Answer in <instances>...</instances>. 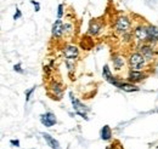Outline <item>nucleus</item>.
<instances>
[{
	"label": "nucleus",
	"instance_id": "nucleus-10",
	"mask_svg": "<svg viewBox=\"0 0 158 149\" xmlns=\"http://www.w3.org/2000/svg\"><path fill=\"white\" fill-rule=\"evenodd\" d=\"M111 63H112L113 70H114L116 73H119V72L124 70L125 67L128 66L127 59L124 58V56H122L120 54H113L112 57H111Z\"/></svg>",
	"mask_w": 158,
	"mask_h": 149
},
{
	"label": "nucleus",
	"instance_id": "nucleus-12",
	"mask_svg": "<svg viewBox=\"0 0 158 149\" xmlns=\"http://www.w3.org/2000/svg\"><path fill=\"white\" fill-rule=\"evenodd\" d=\"M64 37V32H63V21L57 18L51 26V38L54 40H61Z\"/></svg>",
	"mask_w": 158,
	"mask_h": 149
},
{
	"label": "nucleus",
	"instance_id": "nucleus-21",
	"mask_svg": "<svg viewBox=\"0 0 158 149\" xmlns=\"http://www.w3.org/2000/svg\"><path fill=\"white\" fill-rule=\"evenodd\" d=\"M34 91H35V86H33L32 89H29V90L26 91V102H28L31 99V97H32V95H33Z\"/></svg>",
	"mask_w": 158,
	"mask_h": 149
},
{
	"label": "nucleus",
	"instance_id": "nucleus-15",
	"mask_svg": "<svg viewBox=\"0 0 158 149\" xmlns=\"http://www.w3.org/2000/svg\"><path fill=\"white\" fill-rule=\"evenodd\" d=\"M117 87H118L119 90L124 91V92H138V91H140V87H139L136 84L129 83L128 80H127V81L120 80V83L118 84Z\"/></svg>",
	"mask_w": 158,
	"mask_h": 149
},
{
	"label": "nucleus",
	"instance_id": "nucleus-17",
	"mask_svg": "<svg viewBox=\"0 0 158 149\" xmlns=\"http://www.w3.org/2000/svg\"><path fill=\"white\" fill-rule=\"evenodd\" d=\"M100 137L102 141H110L112 138V130L108 125H105L100 131Z\"/></svg>",
	"mask_w": 158,
	"mask_h": 149
},
{
	"label": "nucleus",
	"instance_id": "nucleus-18",
	"mask_svg": "<svg viewBox=\"0 0 158 149\" xmlns=\"http://www.w3.org/2000/svg\"><path fill=\"white\" fill-rule=\"evenodd\" d=\"M63 32H64V37H71L74 33V26L72 24V22H63Z\"/></svg>",
	"mask_w": 158,
	"mask_h": 149
},
{
	"label": "nucleus",
	"instance_id": "nucleus-5",
	"mask_svg": "<svg viewBox=\"0 0 158 149\" xmlns=\"http://www.w3.org/2000/svg\"><path fill=\"white\" fill-rule=\"evenodd\" d=\"M133 35H134V39L138 41V44L147 42V39H148L147 23H138L133 28Z\"/></svg>",
	"mask_w": 158,
	"mask_h": 149
},
{
	"label": "nucleus",
	"instance_id": "nucleus-26",
	"mask_svg": "<svg viewBox=\"0 0 158 149\" xmlns=\"http://www.w3.org/2000/svg\"><path fill=\"white\" fill-rule=\"evenodd\" d=\"M106 149H116V146H113V144H112V146H108V147H106Z\"/></svg>",
	"mask_w": 158,
	"mask_h": 149
},
{
	"label": "nucleus",
	"instance_id": "nucleus-16",
	"mask_svg": "<svg viewBox=\"0 0 158 149\" xmlns=\"http://www.w3.org/2000/svg\"><path fill=\"white\" fill-rule=\"evenodd\" d=\"M43 137H44L45 142L48 143V146H50L51 149H61V146H60L59 141L55 139V137H52V136H50L49 133H45V132L43 133Z\"/></svg>",
	"mask_w": 158,
	"mask_h": 149
},
{
	"label": "nucleus",
	"instance_id": "nucleus-9",
	"mask_svg": "<svg viewBox=\"0 0 158 149\" xmlns=\"http://www.w3.org/2000/svg\"><path fill=\"white\" fill-rule=\"evenodd\" d=\"M148 76L147 73H145L143 70H133V69H128V73H127V80L129 83H133V84H140L142 81L146 80V78Z\"/></svg>",
	"mask_w": 158,
	"mask_h": 149
},
{
	"label": "nucleus",
	"instance_id": "nucleus-4",
	"mask_svg": "<svg viewBox=\"0 0 158 149\" xmlns=\"http://www.w3.org/2000/svg\"><path fill=\"white\" fill-rule=\"evenodd\" d=\"M68 95H69V99H71V103H72L74 114L79 115L83 119H88V113L90 112V108L86 107L83 102H80L78 98L73 95V92H69Z\"/></svg>",
	"mask_w": 158,
	"mask_h": 149
},
{
	"label": "nucleus",
	"instance_id": "nucleus-2",
	"mask_svg": "<svg viewBox=\"0 0 158 149\" xmlns=\"http://www.w3.org/2000/svg\"><path fill=\"white\" fill-rule=\"evenodd\" d=\"M133 21L128 15H119L114 19V33L118 35H124L131 32Z\"/></svg>",
	"mask_w": 158,
	"mask_h": 149
},
{
	"label": "nucleus",
	"instance_id": "nucleus-13",
	"mask_svg": "<svg viewBox=\"0 0 158 149\" xmlns=\"http://www.w3.org/2000/svg\"><path fill=\"white\" fill-rule=\"evenodd\" d=\"M40 123L45 127H52L57 123V118L52 112H45L40 115Z\"/></svg>",
	"mask_w": 158,
	"mask_h": 149
},
{
	"label": "nucleus",
	"instance_id": "nucleus-23",
	"mask_svg": "<svg viewBox=\"0 0 158 149\" xmlns=\"http://www.w3.org/2000/svg\"><path fill=\"white\" fill-rule=\"evenodd\" d=\"M22 17V12H21V10L19 7H16V11H15V14H14V17L12 18L15 19V21H17V19H20Z\"/></svg>",
	"mask_w": 158,
	"mask_h": 149
},
{
	"label": "nucleus",
	"instance_id": "nucleus-14",
	"mask_svg": "<svg viewBox=\"0 0 158 149\" xmlns=\"http://www.w3.org/2000/svg\"><path fill=\"white\" fill-rule=\"evenodd\" d=\"M147 29H148V39L147 42L153 45V46H158V27L155 24L147 23Z\"/></svg>",
	"mask_w": 158,
	"mask_h": 149
},
{
	"label": "nucleus",
	"instance_id": "nucleus-11",
	"mask_svg": "<svg viewBox=\"0 0 158 149\" xmlns=\"http://www.w3.org/2000/svg\"><path fill=\"white\" fill-rule=\"evenodd\" d=\"M102 78H103L107 83H110L111 85H113V86H116V87L118 86V84L120 83V79L112 73V70H111V68H110L108 64H105V66L102 67Z\"/></svg>",
	"mask_w": 158,
	"mask_h": 149
},
{
	"label": "nucleus",
	"instance_id": "nucleus-19",
	"mask_svg": "<svg viewBox=\"0 0 158 149\" xmlns=\"http://www.w3.org/2000/svg\"><path fill=\"white\" fill-rule=\"evenodd\" d=\"M122 40H123V42H125V44H130V42H133V33L130 32V33H127V34H124V35H122Z\"/></svg>",
	"mask_w": 158,
	"mask_h": 149
},
{
	"label": "nucleus",
	"instance_id": "nucleus-20",
	"mask_svg": "<svg viewBox=\"0 0 158 149\" xmlns=\"http://www.w3.org/2000/svg\"><path fill=\"white\" fill-rule=\"evenodd\" d=\"M63 16H64V5L59 4V6H57V18L62 19Z\"/></svg>",
	"mask_w": 158,
	"mask_h": 149
},
{
	"label": "nucleus",
	"instance_id": "nucleus-3",
	"mask_svg": "<svg viewBox=\"0 0 158 149\" xmlns=\"http://www.w3.org/2000/svg\"><path fill=\"white\" fill-rule=\"evenodd\" d=\"M136 50L146 58L147 62H152L158 55V46H153L148 42H141L138 44Z\"/></svg>",
	"mask_w": 158,
	"mask_h": 149
},
{
	"label": "nucleus",
	"instance_id": "nucleus-22",
	"mask_svg": "<svg viewBox=\"0 0 158 149\" xmlns=\"http://www.w3.org/2000/svg\"><path fill=\"white\" fill-rule=\"evenodd\" d=\"M14 70H15L16 73H20V74H23V73H24V70L22 69L21 63H17V64H15V66H14Z\"/></svg>",
	"mask_w": 158,
	"mask_h": 149
},
{
	"label": "nucleus",
	"instance_id": "nucleus-8",
	"mask_svg": "<svg viewBox=\"0 0 158 149\" xmlns=\"http://www.w3.org/2000/svg\"><path fill=\"white\" fill-rule=\"evenodd\" d=\"M103 29H105V23L102 21H100L98 18L90 19L89 27H88V35L91 38L99 37L100 34L103 32Z\"/></svg>",
	"mask_w": 158,
	"mask_h": 149
},
{
	"label": "nucleus",
	"instance_id": "nucleus-6",
	"mask_svg": "<svg viewBox=\"0 0 158 149\" xmlns=\"http://www.w3.org/2000/svg\"><path fill=\"white\" fill-rule=\"evenodd\" d=\"M64 92V86L63 84L59 81V80H51L50 84H49V93L51 96L52 99H57L60 101L63 96Z\"/></svg>",
	"mask_w": 158,
	"mask_h": 149
},
{
	"label": "nucleus",
	"instance_id": "nucleus-24",
	"mask_svg": "<svg viewBox=\"0 0 158 149\" xmlns=\"http://www.w3.org/2000/svg\"><path fill=\"white\" fill-rule=\"evenodd\" d=\"M31 4L34 6V11H35V12L40 11V4L38 2V1H35V0H31Z\"/></svg>",
	"mask_w": 158,
	"mask_h": 149
},
{
	"label": "nucleus",
	"instance_id": "nucleus-7",
	"mask_svg": "<svg viewBox=\"0 0 158 149\" xmlns=\"http://www.w3.org/2000/svg\"><path fill=\"white\" fill-rule=\"evenodd\" d=\"M62 56L64 61H78L79 58V49L78 46L73 44H67L62 47Z\"/></svg>",
	"mask_w": 158,
	"mask_h": 149
},
{
	"label": "nucleus",
	"instance_id": "nucleus-27",
	"mask_svg": "<svg viewBox=\"0 0 158 149\" xmlns=\"http://www.w3.org/2000/svg\"><path fill=\"white\" fill-rule=\"evenodd\" d=\"M157 113H158V109H157Z\"/></svg>",
	"mask_w": 158,
	"mask_h": 149
},
{
	"label": "nucleus",
	"instance_id": "nucleus-1",
	"mask_svg": "<svg viewBox=\"0 0 158 149\" xmlns=\"http://www.w3.org/2000/svg\"><path fill=\"white\" fill-rule=\"evenodd\" d=\"M127 63H128V69H133V70H145L146 66H147V61L146 58L142 56L138 50L130 52L127 57Z\"/></svg>",
	"mask_w": 158,
	"mask_h": 149
},
{
	"label": "nucleus",
	"instance_id": "nucleus-25",
	"mask_svg": "<svg viewBox=\"0 0 158 149\" xmlns=\"http://www.w3.org/2000/svg\"><path fill=\"white\" fill-rule=\"evenodd\" d=\"M10 144L12 147H20V141L19 139H11L10 141Z\"/></svg>",
	"mask_w": 158,
	"mask_h": 149
}]
</instances>
